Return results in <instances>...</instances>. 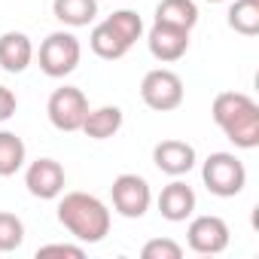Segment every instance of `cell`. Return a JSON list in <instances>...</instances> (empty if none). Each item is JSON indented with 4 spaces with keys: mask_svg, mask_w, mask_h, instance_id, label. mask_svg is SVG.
<instances>
[{
    "mask_svg": "<svg viewBox=\"0 0 259 259\" xmlns=\"http://www.w3.org/2000/svg\"><path fill=\"white\" fill-rule=\"evenodd\" d=\"M213 122L220 132L238 147V150H256L259 147V104L244 92H220L210 107Z\"/></svg>",
    "mask_w": 259,
    "mask_h": 259,
    "instance_id": "6da1fadb",
    "label": "cell"
},
{
    "mask_svg": "<svg viewBox=\"0 0 259 259\" xmlns=\"http://www.w3.org/2000/svg\"><path fill=\"white\" fill-rule=\"evenodd\" d=\"M58 223L82 244H98L110 232V210L98 195L67 192L58 201Z\"/></svg>",
    "mask_w": 259,
    "mask_h": 259,
    "instance_id": "7a4b0ae2",
    "label": "cell"
},
{
    "mask_svg": "<svg viewBox=\"0 0 259 259\" xmlns=\"http://www.w3.org/2000/svg\"><path fill=\"white\" fill-rule=\"evenodd\" d=\"M201 180L210 195L235 198L247 186V168L235 153H210L201 165Z\"/></svg>",
    "mask_w": 259,
    "mask_h": 259,
    "instance_id": "3957f363",
    "label": "cell"
},
{
    "mask_svg": "<svg viewBox=\"0 0 259 259\" xmlns=\"http://www.w3.org/2000/svg\"><path fill=\"white\" fill-rule=\"evenodd\" d=\"M79 58H82V46L70 31H55L40 43V70L52 79L73 73Z\"/></svg>",
    "mask_w": 259,
    "mask_h": 259,
    "instance_id": "277c9868",
    "label": "cell"
},
{
    "mask_svg": "<svg viewBox=\"0 0 259 259\" xmlns=\"http://www.w3.org/2000/svg\"><path fill=\"white\" fill-rule=\"evenodd\" d=\"M183 79L174 73V70H168V67H156V70H150L147 76H144V82H141V98H144V104L150 107V110H156V113H171V110H177L180 104H183Z\"/></svg>",
    "mask_w": 259,
    "mask_h": 259,
    "instance_id": "5b68a950",
    "label": "cell"
},
{
    "mask_svg": "<svg viewBox=\"0 0 259 259\" xmlns=\"http://www.w3.org/2000/svg\"><path fill=\"white\" fill-rule=\"evenodd\" d=\"M110 198H113L116 213L125 220H141L153 204L150 183L141 174H119L110 186Z\"/></svg>",
    "mask_w": 259,
    "mask_h": 259,
    "instance_id": "8992f818",
    "label": "cell"
},
{
    "mask_svg": "<svg viewBox=\"0 0 259 259\" xmlns=\"http://www.w3.org/2000/svg\"><path fill=\"white\" fill-rule=\"evenodd\" d=\"M46 113H49V122L58 128V132H79L82 119L89 113V98L76 85H61V89H55L49 95Z\"/></svg>",
    "mask_w": 259,
    "mask_h": 259,
    "instance_id": "52a82bcc",
    "label": "cell"
},
{
    "mask_svg": "<svg viewBox=\"0 0 259 259\" xmlns=\"http://www.w3.org/2000/svg\"><path fill=\"white\" fill-rule=\"evenodd\" d=\"M186 241L195 253L201 256H213V253H223L229 247V226L223 217H213V213H204V217H195L186 229Z\"/></svg>",
    "mask_w": 259,
    "mask_h": 259,
    "instance_id": "ba28073f",
    "label": "cell"
},
{
    "mask_svg": "<svg viewBox=\"0 0 259 259\" xmlns=\"http://www.w3.org/2000/svg\"><path fill=\"white\" fill-rule=\"evenodd\" d=\"M64 183H67V174L64 168L55 162V159H37L28 165L25 171V186L34 198H43V201H52L64 192Z\"/></svg>",
    "mask_w": 259,
    "mask_h": 259,
    "instance_id": "9c48e42d",
    "label": "cell"
},
{
    "mask_svg": "<svg viewBox=\"0 0 259 259\" xmlns=\"http://www.w3.org/2000/svg\"><path fill=\"white\" fill-rule=\"evenodd\" d=\"M147 43H150L153 58L171 64V61H180V58L186 55V49H189V31L156 22V25L150 28V34H147Z\"/></svg>",
    "mask_w": 259,
    "mask_h": 259,
    "instance_id": "30bf717a",
    "label": "cell"
},
{
    "mask_svg": "<svg viewBox=\"0 0 259 259\" xmlns=\"http://www.w3.org/2000/svg\"><path fill=\"white\" fill-rule=\"evenodd\" d=\"M153 162L168 177H183L195 168V147L186 141H162L153 147Z\"/></svg>",
    "mask_w": 259,
    "mask_h": 259,
    "instance_id": "8fae6325",
    "label": "cell"
},
{
    "mask_svg": "<svg viewBox=\"0 0 259 259\" xmlns=\"http://www.w3.org/2000/svg\"><path fill=\"white\" fill-rule=\"evenodd\" d=\"M159 213L168 220V223H183L195 213V192L192 186H186L183 180H174L162 189L159 195Z\"/></svg>",
    "mask_w": 259,
    "mask_h": 259,
    "instance_id": "7c38bea8",
    "label": "cell"
},
{
    "mask_svg": "<svg viewBox=\"0 0 259 259\" xmlns=\"http://www.w3.org/2000/svg\"><path fill=\"white\" fill-rule=\"evenodd\" d=\"M34 61V46L31 37L22 31H7L0 37V67L7 73H22Z\"/></svg>",
    "mask_w": 259,
    "mask_h": 259,
    "instance_id": "4fadbf2b",
    "label": "cell"
},
{
    "mask_svg": "<svg viewBox=\"0 0 259 259\" xmlns=\"http://www.w3.org/2000/svg\"><path fill=\"white\" fill-rule=\"evenodd\" d=\"M119 128H122V110L107 104V107H98V110L85 113L79 132H85V138H92V141H107V138H113L119 132Z\"/></svg>",
    "mask_w": 259,
    "mask_h": 259,
    "instance_id": "5bb4252c",
    "label": "cell"
},
{
    "mask_svg": "<svg viewBox=\"0 0 259 259\" xmlns=\"http://www.w3.org/2000/svg\"><path fill=\"white\" fill-rule=\"evenodd\" d=\"M52 13L67 28H85L98 16V0H52Z\"/></svg>",
    "mask_w": 259,
    "mask_h": 259,
    "instance_id": "9a60e30c",
    "label": "cell"
},
{
    "mask_svg": "<svg viewBox=\"0 0 259 259\" xmlns=\"http://www.w3.org/2000/svg\"><path fill=\"white\" fill-rule=\"evenodd\" d=\"M156 22L192 31L198 25V7H195V0H162L156 7Z\"/></svg>",
    "mask_w": 259,
    "mask_h": 259,
    "instance_id": "2e32d148",
    "label": "cell"
},
{
    "mask_svg": "<svg viewBox=\"0 0 259 259\" xmlns=\"http://www.w3.org/2000/svg\"><path fill=\"white\" fill-rule=\"evenodd\" d=\"M89 46H92V52L98 55V58H104V61H116V58H122L128 49V46L107 22H101V25H95V31H92V37H89Z\"/></svg>",
    "mask_w": 259,
    "mask_h": 259,
    "instance_id": "e0dca14e",
    "label": "cell"
},
{
    "mask_svg": "<svg viewBox=\"0 0 259 259\" xmlns=\"http://www.w3.org/2000/svg\"><path fill=\"white\" fill-rule=\"evenodd\" d=\"M25 141L16 132H0V177H13L25 165Z\"/></svg>",
    "mask_w": 259,
    "mask_h": 259,
    "instance_id": "ac0fdd59",
    "label": "cell"
},
{
    "mask_svg": "<svg viewBox=\"0 0 259 259\" xmlns=\"http://www.w3.org/2000/svg\"><path fill=\"white\" fill-rule=\"evenodd\" d=\"M229 28L241 37L259 34V0H235L229 7Z\"/></svg>",
    "mask_w": 259,
    "mask_h": 259,
    "instance_id": "d6986e66",
    "label": "cell"
},
{
    "mask_svg": "<svg viewBox=\"0 0 259 259\" xmlns=\"http://www.w3.org/2000/svg\"><path fill=\"white\" fill-rule=\"evenodd\" d=\"M128 46H135L138 40H141V34H144V19L135 13V10H116L113 16H107L104 19Z\"/></svg>",
    "mask_w": 259,
    "mask_h": 259,
    "instance_id": "ffe728a7",
    "label": "cell"
},
{
    "mask_svg": "<svg viewBox=\"0 0 259 259\" xmlns=\"http://www.w3.org/2000/svg\"><path fill=\"white\" fill-rule=\"evenodd\" d=\"M22 241H25V223L10 210H0V253L19 250Z\"/></svg>",
    "mask_w": 259,
    "mask_h": 259,
    "instance_id": "44dd1931",
    "label": "cell"
},
{
    "mask_svg": "<svg viewBox=\"0 0 259 259\" xmlns=\"http://www.w3.org/2000/svg\"><path fill=\"white\" fill-rule=\"evenodd\" d=\"M141 256L144 259H180L183 256V247L177 241H171V238H153V241L144 244Z\"/></svg>",
    "mask_w": 259,
    "mask_h": 259,
    "instance_id": "7402d4cb",
    "label": "cell"
},
{
    "mask_svg": "<svg viewBox=\"0 0 259 259\" xmlns=\"http://www.w3.org/2000/svg\"><path fill=\"white\" fill-rule=\"evenodd\" d=\"M37 256H73V259H82L85 250L76 247V244H46L37 250Z\"/></svg>",
    "mask_w": 259,
    "mask_h": 259,
    "instance_id": "603a6c76",
    "label": "cell"
},
{
    "mask_svg": "<svg viewBox=\"0 0 259 259\" xmlns=\"http://www.w3.org/2000/svg\"><path fill=\"white\" fill-rule=\"evenodd\" d=\"M16 107H19V101H16V95H13V89L0 85V122H7V119L16 113Z\"/></svg>",
    "mask_w": 259,
    "mask_h": 259,
    "instance_id": "cb8c5ba5",
    "label": "cell"
},
{
    "mask_svg": "<svg viewBox=\"0 0 259 259\" xmlns=\"http://www.w3.org/2000/svg\"><path fill=\"white\" fill-rule=\"evenodd\" d=\"M207 4H223V0H207Z\"/></svg>",
    "mask_w": 259,
    "mask_h": 259,
    "instance_id": "d4e9b609",
    "label": "cell"
}]
</instances>
